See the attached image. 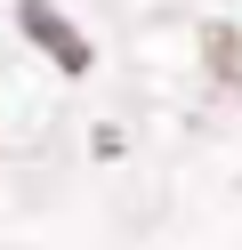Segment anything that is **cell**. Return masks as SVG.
Wrapping results in <instances>:
<instances>
[{
	"label": "cell",
	"instance_id": "obj_1",
	"mask_svg": "<svg viewBox=\"0 0 242 250\" xmlns=\"http://www.w3.org/2000/svg\"><path fill=\"white\" fill-rule=\"evenodd\" d=\"M16 17H24V33H32V41H41V49H48V57H57V65H65V73H89V41H81V33H73V24H65V17H57V8H48V0H24V8H16Z\"/></svg>",
	"mask_w": 242,
	"mask_h": 250
}]
</instances>
